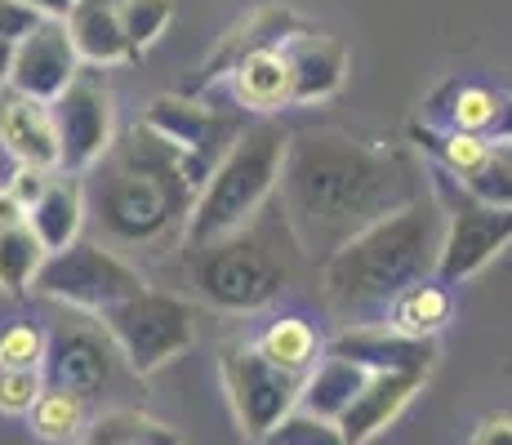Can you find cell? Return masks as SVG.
Instances as JSON below:
<instances>
[{
  "mask_svg": "<svg viewBox=\"0 0 512 445\" xmlns=\"http://www.w3.org/2000/svg\"><path fill=\"white\" fill-rule=\"evenodd\" d=\"M219 374H223V388H228V405L236 414L241 437L259 445L299 405V392H303V374H290L277 361H268L259 352V343H228L219 356Z\"/></svg>",
  "mask_w": 512,
  "mask_h": 445,
  "instance_id": "ba28073f",
  "label": "cell"
},
{
  "mask_svg": "<svg viewBox=\"0 0 512 445\" xmlns=\"http://www.w3.org/2000/svg\"><path fill=\"white\" fill-rule=\"evenodd\" d=\"M85 72L81 49H76L67 18H41L36 32H27L14 45V72H9V89L41 103H58L67 94V85Z\"/></svg>",
  "mask_w": 512,
  "mask_h": 445,
  "instance_id": "7c38bea8",
  "label": "cell"
},
{
  "mask_svg": "<svg viewBox=\"0 0 512 445\" xmlns=\"http://www.w3.org/2000/svg\"><path fill=\"white\" fill-rule=\"evenodd\" d=\"M285 58H290V76H294V107L308 103H326L343 89L348 76V49L343 41H334L330 32H312L299 27L294 36H285Z\"/></svg>",
  "mask_w": 512,
  "mask_h": 445,
  "instance_id": "e0dca14e",
  "label": "cell"
},
{
  "mask_svg": "<svg viewBox=\"0 0 512 445\" xmlns=\"http://www.w3.org/2000/svg\"><path fill=\"white\" fill-rule=\"evenodd\" d=\"M27 219H32V210H27L23 201H18L14 187H0V232H9V227H23Z\"/></svg>",
  "mask_w": 512,
  "mask_h": 445,
  "instance_id": "d590c367",
  "label": "cell"
},
{
  "mask_svg": "<svg viewBox=\"0 0 512 445\" xmlns=\"http://www.w3.org/2000/svg\"><path fill=\"white\" fill-rule=\"evenodd\" d=\"M58 121V143H63V174H90L107 161L116 147V125H112V89L98 76L81 72L67 94L54 103Z\"/></svg>",
  "mask_w": 512,
  "mask_h": 445,
  "instance_id": "8fae6325",
  "label": "cell"
},
{
  "mask_svg": "<svg viewBox=\"0 0 512 445\" xmlns=\"http://www.w3.org/2000/svg\"><path fill=\"white\" fill-rule=\"evenodd\" d=\"M112 356H121V352H116L112 334L103 330L98 316L94 321H81V316L58 321L49 330V348H45V383L94 397L112 379Z\"/></svg>",
  "mask_w": 512,
  "mask_h": 445,
  "instance_id": "4fadbf2b",
  "label": "cell"
},
{
  "mask_svg": "<svg viewBox=\"0 0 512 445\" xmlns=\"http://www.w3.org/2000/svg\"><path fill=\"white\" fill-rule=\"evenodd\" d=\"M9 72H14V45L0 41V94L9 89Z\"/></svg>",
  "mask_w": 512,
  "mask_h": 445,
  "instance_id": "74e56055",
  "label": "cell"
},
{
  "mask_svg": "<svg viewBox=\"0 0 512 445\" xmlns=\"http://www.w3.org/2000/svg\"><path fill=\"white\" fill-rule=\"evenodd\" d=\"M147 290L143 272L130 259L112 250L107 241H94V236H81L67 250H54L36 276V294L63 303V308L103 316L107 308H116L121 299Z\"/></svg>",
  "mask_w": 512,
  "mask_h": 445,
  "instance_id": "52a82bcc",
  "label": "cell"
},
{
  "mask_svg": "<svg viewBox=\"0 0 512 445\" xmlns=\"http://www.w3.org/2000/svg\"><path fill=\"white\" fill-rule=\"evenodd\" d=\"M419 196V165L406 152L339 130H308L290 138L277 201L294 245L326 263L357 232L415 205Z\"/></svg>",
  "mask_w": 512,
  "mask_h": 445,
  "instance_id": "6da1fadb",
  "label": "cell"
},
{
  "mask_svg": "<svg viewBox=\"0 0 512 445\" xmlns=\"http://www.w3.org/2000/svg\"><path fill=\"white\" fill-rule=\"evenodd\" d=\"M437 201L446 205V245H441V263H437L441 285H459L468 276H477L499 250L512 245V210H499V205L468 196L450 174L437 178Z\"/></svg>",
  "mask_w": 512,
  "mask_h": 445,
  "instance_id": "9c48e42d",
  "label": "cell"
},
{
  "mask_svg": "<svg viewBox=\"0 0 512 445\" xmlns=\"http://www.w3.org/2000/svg\"><path fill=\"white\" fill-rule=\"evenodd\" d=\"M41 392H45V370H0V414L23 419V414L36 410Z\"/></svg>",
  "mask_w": 512,
  "mask_h": 445,
  "instance_id": "1f68e13d",
  "label": "cell"
},
{
  "mask_svg": "<svg viewBox=\"0 0 512 445\" xmlns=\"http://www.w3.org/2000/svg\"><path fill=\"white\" fill-rule=\"evenodd\" d=\"M455 183L464 187L468 196H477V201L499 205V210H512V152H508V147H495V152H490L477 170L464 174V178H455Z\"/></svg>",
  "mask_w": 512,
  "mask_h": 445,
  "instance_id": "83f0119b",
  "label": "cell"
},
{
  "mask_svg": "<svg viewBox=\"0 0 512 445\" xmlns=\"http://www.w3.org/2000/svg\"><path fill=\"white\" fill-rule=\"evenodd\" d=\"M0 147L14 156L18 165H36V170H63V143H58L54 103L27 98L18 89L0 94Z\"/></svg>",
  "mask_w": 512,
  "mask_h": 445,
  "instance_id": "2e32d148",
  "label": "cell"
},
{
  "mask_svg": "<svg viewBox=\"0 0 512 445\" xmlns=\"http://www.w3.org/2000/svg\"><path fill=\"white\" fill-rule=\"evenodd\" d=\"M196 183L187 178L183 147L165 143L147 125H130L107 161L98 165L90 187V219L98 241L112 250H156V245H183L187 219L196 210Z\"/></svg>",
  "mask_w": 512,
  "mask_h": 445,
  "instance_id": "3957f363",
  "label": "cell"
},
{
  "mask_svg": "<svg viewBox=\"0 0 512 445\" xmlns=\"http://www.w3.org/2000/svg\"><path fill=\"white\" fill-rule=\"evenodd\" d=\"M27 423H32V432L49 445L85 441V432H90V397H85V392L45 383L41 401H36V410L27 414Z\"/></svg>",
  "mask_w": 512,
  "mask_h": 445,
  "instance_id": "603a6c76",
  "label": "cell"
},
{
  "mask_svg": "<svg viewBox=\"0 0 512 445\" xmlns=\"http://www.w3.org/2000/svg\"><path fill=\"white\" fill-rule=\"evenodd\" d=\"M370 383V370L357 361H348V356H334L326 352L317 365L308 370V379H303V392H299V405L312 414H321V419H343V410H348L352 401L361 397V388Z\"/></svg>",
  "mask_w": 512,
  "mask_h": 445,
  "instance_id": "7402d4cb",
  "label": "cell"
},
{
  "mask_svg": "<svg viewBox=\"0 0 512 445\" xmlns=\"http://www.w3.org/2000/svg\"><path fill=\"white\" fill-rule=\"evenodd\" d=\"M85 219H90V192H85L81 174H54L49 192L32 205V232L41 236V245L49 254L54 250H67V245L81 241L85 232Z\"/></svg>",
  "mask_w": 512,
  "mask_h": 445,
  "instance_id": "44dd1931",
  "label": "cell"
},
{
  "mask_svg": "<svg viewBox=\"0 0 512 445\" xmlns=\"http://www.w3.org/2000/svg\"><path fill=\"white\" fill-rule=\"evenodd\" d=\"M54 174H58V170H36V165H18L14 178H9V187H14V192H18V201H23L27 210H32V205H36V201H41V196L49 192V183H54Z\"/></svg>",
  "mask_w": 512,
  "mask_h": 445,
  "instance_id": "836d02e7",
  "label": "cell"
},
{
  "mask_svg": "<svg viewBox=\"0 0 512 445\" xmlns=\"http://www.w3.org/2000/svg\"><path fill=\"white\" fill-rule=\"evenodd\" d=\"M81 445H179V432L139 410H112L90 423Z\"/></svg>",
  "mask_w": 512,
  "mask_h": 445,
  "instance_id": "4316f807",
  "label": "cell"
},
{
  "mask_svg": "<svg viewBox=\"0 0 512 445\" xmlns=\"http://www.w3.org/2000/svg\"><path fill=\"white\" fill-rule=\"evenodd\" d=\"M281 45H259L228 67V85L245 112L272 116L281 107H294V76H290V58H285Z\"/></svg>",
  "mask_w": 512,
  "mask_h": 445,
  "instance_id": "ac0fdd59",
  "label": "cell"
},
{
  "mask_svg": "<svg viewBox=\"0 0 512 445\" xmlns=\"http://www.w3.org/2000/svg\"><path fill=\"white\" fill-rule=\"evenodd\" d=\"M49 334L27 321H14L0 330V370H45Z\"/></svg>",
  "mask_w": 512,
  "mask_h": 445,
  "instance_id": "4dcf8cb0",
  "label": "cell"
},
{
  "mask_svg": "<svg viewBox=\"0 0 512 445\" xmlns=\"http://www.w3.org/2000/svg\"><path fill=\"white\" fill-rule=\"evenodd\" d=\"M254 343H259V352L268 356V361H277L281 370H290V374H303V379H308V370L321 361L317 330H312L308 321H299V316H281V321H272Z\"/></svg>",
  "mask_w": 512,
  "mask_h": 445,
  "instance_id": "484cf974",
  "label": "cell"
},
{
  "mask_svg": "<svg viewBox=\"0 0 512 445\" xmlns=\"http://www.w3.org/2000/svg\"><path fill=\"white\" fill-rule=\"evenodd\" d=\"M464 445H512V414H490V419H481Z\"/></svg>",
  "mask_w": 512,
  "mask_h": 445,
  "instance_id": "e575fe53",
  "label": "cell"
},
{
  "mask_svg": "<svg viewBox=\"0 0 512 445\" xmlns=\"http://www.w3.org/2000/svg\"><path fill=\"white\" fill-rule=\"evenodd\" d=\"M446 245V205L419 196L415 205L370 223L321 263V294L343 325H379L388 308L419 281H432Z\"/></svg>",
  "mask_w": 512,
  "mask_h": 445,
  "instance_id": "7a4b0ae2",
  "label": "cell"
},
{
  "mask_svg": "<svg viewBox=\"0 0 512 445\" xmlns=\"http://www.w3.org/2000/svg\"><path fill=\"white\" fill-rule=\"evenodd\" d=\"M326 352L348 356V361L366 365L370 374H423L428 379L437 365V339H415V334L397 330V325H343L326 343Z\"/></svg>",
  "mask_w": 512,
  "mask_h": 445,
  "instance_id": "9a60e30c",
  "label": "cell"
},
{
  "mask_svg": "<svg viewBox=\"0 0 512 445\" xmlns=\"http://www.w3.org/2000/svg\"><path fill=\"white\" fill-rule=\"evenodd\" d=\"M450 312H455L450 285H441L437 276H432V281L410 285V290L401 294L397 303H392V308H388V325H397V330L415 334V339H437V334L446 330Z\"/></svg>",
  "mask_w": 512,
  "mask_h": 445,
  "instance_id": "cb8c5ba5",
  "label": "cell"
},
{
  "mask_svg": "<svg viewBox=\"0 0 512 445\" xmlns=\"http://www.w3.org/2000/svg\"><path fill=\"white\" fill-rule=\"evenodd\" d=\"M263 214L254 223H245L241 232L187 254V281H192L201 303L245 316V312L268 308L272 299H281V290L290 285V263H285L277 245V232L285 227V210L277 201V219H263Z\"/></svg>",
  "mask_w": 512,
  "mask_h": 445,
  "instance_id": "5b68a950",
  "label": "cell"
},
{
  "mask_svg": "<svg viewBox=\"0 0 512 445\" xmlns=\"http://www.w3.org/2000/svg\"><path fill=\"white\" fill-rule=\"evenodd\" d=\"M121 23L134 54H147L174 23V0H121Z\"/></svg>",
  "mask_w": 512,
  "mask_h": 445,
  "instance_id": "f1b7e54d",
  "label": "cell"
},
{
  "mask_svg": "<svg viewBox=\"0 0 512 445\" xmlns=\"http://www.w3.org/2000/svg\"><path fill=\"white\" fill-rule=\"evenodd\" d=\"M41 9H32L27 0H0V41L5 45H18L27 32H36L41 23Z\"/></svg>",
  "mask_w": 512,
  "mask_h": 445,
  "instance_id": "d6a6232c",
  "label": "cell"
},
{
  "mask_svg": "<svg viewBox=\"0 0 512 445\" xmlns=\"http://www.w3.org/2000/svg\"><path fill=\"white\" fill-rule=\"evenodd\" d=\"M423 388V374H370V383L361 388V397L343 410L339 428L348 445H370L388 423H397V414L415 401Z\"/></svg>",
  "mask_w": 512,
  "mask_h": 445,
  "instance_id": "d6986e66",
  "label": "cell"
},
{
  "mask_svg": "<svg viewBox=\"0 0 512 445\" xmlns=\"http://www.w3.org/2000/svg\"><path fill=\"white\" fill-rule=\"evenodd\" d=\"M45 259L49 250L41 245V236L32 232V223L0 232V294L23 299L27 290H36V276H41Z\"/></svg>",
  "mask_w": 512,
  "mask_h": 445,
  "instance_id": "d4e9b609",
  "label": "cell"
},
{
  "mask_svg": "<svg viewBox=\"0 0 512 445\" xmlns=\"http://www.w3.org/2000/svg\"><path fill=\"white\" fill-rule=\"evenodd\" d=\"M423 121L441 125V130L472 134L490 147L512 143V94L472 81H446L423 107Z\"/></svg>",
  "mask_w": 512,
  "mask_h": 445,
  "instance_id": "5bb4252c",
  "label": "cell"
},
{
  "mask_svg": "<svg viewBox=\"0 0 512 445\" xmlns=\"http://www.w3.org/2000/svg\"><path fill=\"white\" fill-rule=\"evenodd\" d=\"M67 32H72L76 49H81L85 67H116V63L139 58L130 36H125L121 0H81V5L67 14Z\"/></svg>",
  "mask_w": 512,
  "mask_h": 445,
  "instance_id": "ffe728a7",
  "label": "cell"
},
{
  "mask_svg": "<svg viewBox=\"0 0 512 445\" xmlns=\"http://www.w3.org/2000/svg\"><path fill=\"white\" fill-rule=\"evenodd\" d=\"M27 5H32V9H41L45 18H67L76 5H81V0H27Z\"/></svg>",
  "mask_w": 512,
  "mask_h": 445,
  "instance_id": "8d00e7d4",
  "label": "cell"
},
{
  "mask_svg": "<svg viewBox=\"0 0 512 445\" xmlns=\"http://www.w3.org/2000/svg\"><path fill=\"white\" fill-rule=\"evenodd\" d=\"M143 125L152 134H161L165 143L183 147L187 178H192L196 192H201V187L210 183L214 165L228 156V147L250 130V116H228L210 103H196V98L161 94L143 107Z\"/></svg>",
  "mask_w": 512,
  "mask_h": 445,
  "instance_id": "30bf717a",
  "label": "cell"
},
{
  "mask_svg": "<svg viewBox=\"0 0 512 445\" xmlns=\"http://www.w3.org/2000/svg\"><path fill=\"white\" fill-rule=\"evenodd\" d=\"M263 445H348V441H343V428L334 419H321V414L294 405L277 428L268 432Z\"/></svg>",
  "mask_w": 512,
  "mask_h": 445,
  "instance_id": "f546056e",
  "label": "cell"
},
{
  "mask_svg": "<svg viewBox=\"0 0 512 445\" xmlns=\"http://www.w3.org/2000/svg\"><path fill=\"white\" fill-rule=\"evenodd\" d=\"M285 152H290V134L277 121H268V116L250 121V130L228 147V156L214 165L210 183L196 196V210L183 232V250H205V245L223 241V236L259 219L281 187Z\"/></svg>",
  "mask_w": 512,
  "mask_h": 445,
  "instance_id": "277c9868",
  "label": "cell"
},
{
  "mask_svg": "<svg viewBox=\"0 0 512 445\" xmlns=\"http://www.w3.org/2000/svg\"><path fill=\"white\" fill-rule=\"evenodd\" d=\"M98 321L134 374H156L196 343V308L179 294L152 290V285L107 308Z\"/></svg>",
  "mask_w": 512,
  "mask_h": 445,
  "instance_id": "8992f818",
  "label": "cell"
}]
</instances>
